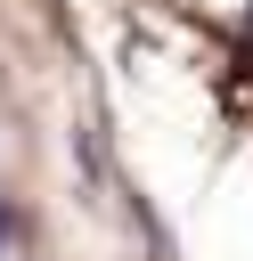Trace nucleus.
<instances>
[{"label":"nucleus","mask_w":253,"mask_h":261,"mask_svg":"<svg viewBox=\"0 0 253 261\" xmlns=\"http://www.w3.org/2000/svg\"><path fill=\"white\" fill-rule=\"evenodd\" d=\"M8 228H16V220H8V204H0V245H8Z\"/></svg>","instance_id":"f257e3e1"}]
</instances>
